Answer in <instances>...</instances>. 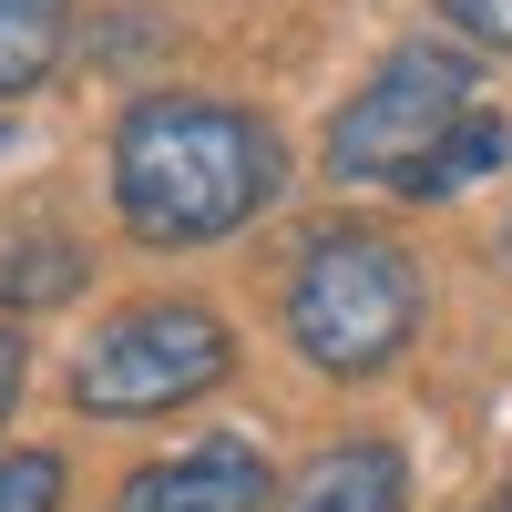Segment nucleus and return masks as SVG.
I'll use <instances>...</instances> for the list:
<instances>
[{
    "label": "nucleus",
    "instance_id": "obj_1",
    "mask_svg": "<svg viewBox=\"0 0 512 512\" xmlns=\"http://www.w3.org/2000/svg\"><path fill=\"white\" fill-rule=\"evenodd\" d=\"M287 185L277 123L205 93H144L113 123V205L144 246H216L256 226Z\"/></svg>",
    "mask_w": 512,
    "mask_h": 512
},
{
    "label": "nucleus",
    "instance_id": "obj_2",
    "mask_svg": "<svg viewBox=\"0 0 512 512\" xmlns=\"http://www.w3.org/2000/svg\"><path fill=\"white\" fill-rule=\"evenodd\" d=\"M287 338L328 379L390 369L410 338H420V267H410L390 236H369V226L308 236V256H297V277H287Z\"/></svg>",
    "mask_w": 512,
    "mask_h": 512
},
{
    "label": "nucleus",
    "instance_id": "obj_3",
    "mask_svg": "<svg viewBox=\"0 0 512 512\" xmlns=\"http://www.w3.org/2000/svg\"><path fill=\"white\" fill-rule=\"evenodd\" d=\"M482 113L472 103V62L441 52V41H400L379 82H359L328 123V175L338 185H410L420 164L451 144V123Z\"/></svg>",
    "mask_w": 512,
    "mask_h": 512
},
{
    "label": "nucleus",
    "instance_id": "obj_4",
    "mask_svg": "<svg viewBox=\"0 0 512 512\" xmlns=\"http://www.w3.org/2000/svg\"><path fill=\"white\" fill-rule=\"evenodd\" d=\"M236 369V338L216 308H195V297H154V308H123L93 349L72 369V400L93 420H154V410H185L205 400L216 379Z\"/></svg>",
    "mask_w": 512,
    "mask_h": 512
},
{
    "label": "nucleus",
    "instance_id": "obj_5",
    "mask_svg": "<svg viewBox=\"0 0 512 512\" xmlns=\"http://www.w3.org/2000/svg\"><path fill=\"white\" fill-rule=\"evenodd\" d=\"M267 492L277 482H267V461L246 441H195V451H175V461L123 482V512H256Z\"/></svg>",
    "mask_w": 512,
    "mask_h": 512
},
{
    "label": "nucleus",
    "instance_id": "obj_6",
    "mask_svg": "<svg viewBox=\"0 0 512 512\" xmlns=\"http://www.w3.org/2000/svg\"><path fill=\"white\" fill-rule=\"evenodd\" d=\"M410 502V461L390 441H338L277 492V512H400Z\"/></svg>",
    "mask_w": 512,
    "mask_h": 512
},
{
    "label": "nucleus",
    "instance_id": "obj_7",
    "mask_svg": "<svg viewBox=\"0 0 512 512\" xmlns=\"http://www.w3.org/2000/svg\"><path fill=\"white\" fill-rule=\"evenodd\" d=\"M62 41H72V0H0V103L41 93L62 72Z\"/></svg>",
    "mask_w": 512,
    "mask_h": 512
},
{
    "label": "nucleus",
    "instance_id": "obj_8",
    "mask_svg": "<svg viewBox=\"0 0 512 512\" xmlns=\"http://www.w3.org/2000/svg\"><path fill=\"white\" fill-rule=\"evenodd\" d=\"M492 164H512V123H502V113H461V123H451V144L420 164L400 195H461V185H482Z\"/></svg>",
    "mask_w": 512,
    "mask_h": 512
},
{
    "label": "nucleus",
    "instance_id": "obj_9",
    "mask_svg": "<svg viewBox=\"0 0 512 512\" xmlns=\"http://www.w3.org/2000/svg\"><path fill=\"white\" fill-rule=\"evenodd\" d=\"M72 277H82V256H72L62 236H31V246L0 256V297H11V308H31V297H62Z\"/></svg>",
    "mask_w": 512,
    "mask_h": 512
},
{
    "label": "nucleus",
    "instance_id": "obj_10",
    "mask_svg": "<svg viewBox=\"0 0 512 512\" xmlns=\"http://www.w3.org/2000/svg\"><path fill=\"white\" fill-rule=\"evenodd\" d=\"M0 512H62V451H0Z\"/></svg>",
    "mask_w": 512,
    "mask_h": 512
},
{
    "label": "nucleus",
    "instance_id": "obj_11",
    "mask_svg": "<svg viewBox=\"0 0 512 512\" xmlns=\"http://www.w3.org/2000/svg\"><path fill=\"white\" fill-rule=\"evenodd\" d=\"M451 11V31H472V41H492V52H512V0H441Z\"/></svg>",
    "mask_w": 512,
    "mask_h": 512
},
{
    "label": "nucleus",
    "instance_id": "obj_12",
    "mask_svg": "<svg viewBox=\"0 0 512 512\" xmlns=\"http://www.w3.org/2000/svg\"><path fill=\"white\" fill-rule=\"evenodd\" d=\"M11 400H21V338L0 328V420H11Z\"/></svg>",
    "mask_w": 512,
    "mask_h": 512
},
{
    "label": "nucleus",
    "instance_id": "obj_13",
    "mask_svg": "<svg viewBox=\"0 0 512 512\" xmlns=\"http://www.w3.org/2000/svg\"><path fill=\"white\" fill-rule=\"evenodd\" d=\"M502 246H512V226H502Z\"/></svg>",
    "mask_w": 512,
    "mask_h": 512
}]
</instances>
